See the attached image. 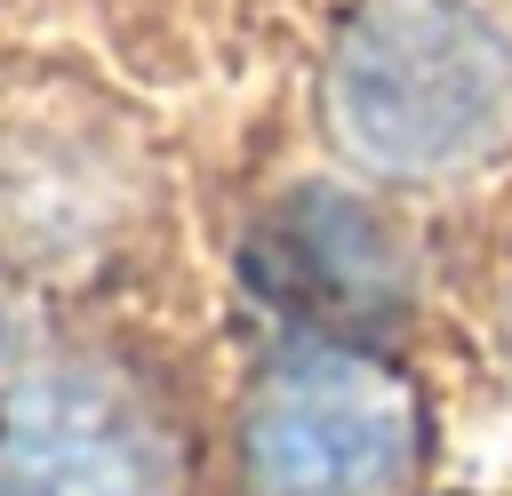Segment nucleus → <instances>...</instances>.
<instances>
[{
    "label": "nucleus",
    "instance_id": "1",
    "mask_svg": "<svg viewBox=\"0 0 512 496\" xmlns=\"http://www.w3.org/2000/svg\"><path fill=\"white\" fill-rule=\"evenodd\" d=\"M320 104L368 176L448 184L512 144V40L472 0H360Z\"/></svg>",
    "mask_w": 512,
    "mask_h": 496
},
{
    "label": "nucleus",
    "instance_id": "2",
    "mask_svg": "<svg viewBox=\"0 0 512 496\" xmlns=\"http://www.w3.org/2000/svg\"><path fill=\"white\" fill-rule=\"evenodd\" d=\"M416 464V400L392 368L320 352L264 384L248 416L256 496H384Z\"/></svg>",
    "mask_w": 512,
    "mask_h": 496
},
{
    "label": "nucleus",
    "instance_id": "3",
    "mask_svg": "<svg viewBox=\"0 0 512 496\" xmlns=\"http://www.w3.org/2000/svg\"><path fill=\"white\" fill-rule=\"evenodd\" d=\"M40 424H48V440H56V464L80 472L88 496H152V488H160V464H168V456H160L152 424H144L120 392H104L96 376L48 384Z\"/></svg>",
    "mask_w": 512,
    "mask_h": 496
}]
</instances>
